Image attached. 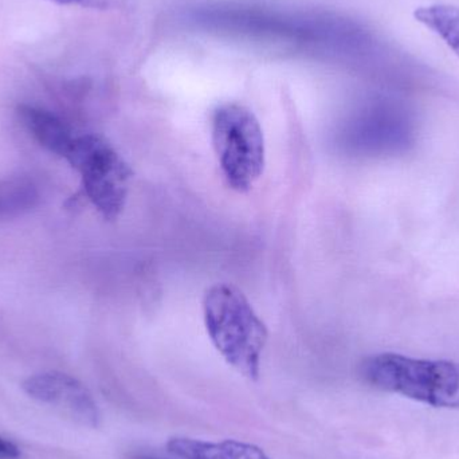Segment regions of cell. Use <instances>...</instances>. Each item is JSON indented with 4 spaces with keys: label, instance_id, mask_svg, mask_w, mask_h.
<instances>
[{
    "label": "cell",
    "instance_id": "obj_1",
    "mask_svg": "<svg viewBox=\"0 0 459 459\" xmlns=\"http://www.w3.org/2000/svg\"><path fill=\"white\" fill-rule=\"evenodd\" d=\"M204 317L226 363L248 380L258 379L267 329L242 291L228 283L212 286L204 294Z\"/></svg>",
    "mask_w": 459,
    "mask_h": 459
},
{
    "label": "cell",
    "instance_id": "obj_11",
    "mask_svg": "<svg viewBox=\"0 0 459 459\" xmlns=\"http://www.w3.org/2000/svg\"><path fill=\"white\" fill-rule=\"evenodd\" d=\"M19 449L7 439L0 437V459H18Z\"/></svg>",
    "mask_w": 459,
    "mask_h": 459
},
{
    "label": "cell",
    "instance_id": "obj_10",
    "mask_svg": "<svg viewBox=\"0 0 459 459\" xmlns=\"http://www.w3.org/2000/svg\"><path fill=\"white\" fill-rule=\"evenodd\" d=\"M64 5H81L85 8H96V10H107L115 5L116 0H50Z\"/></svg>",
    "mask_w": 459,
    "mask_h": 459
},
{
    "label": "cell",
    "instance_id": "obj_3",
    "mask_svg": "<svg viewBox=\"0 0 459 459\" xmlns=\"http://www.w3.org/2000/svg\"><path fill=\"white\" fill-rule=\"evenodd\" d=\"M212 144L230 187L238 193L250 190L264 169V131L254 113L238 104L218 108Z\"/></svg>",
    "mask_w": 459,
    "mask_h": 459
},
{
    "label": "cell",
    "instance_id": "obj_8",
    "mask_svg": "<svg viewBox=\"0 0 459 459\" xmlns=\"http://www.w3.org/2000/svg\"><path fill=\"white\" fill-rule=\"evenodd\" d=\"M40 194L32 180L13 178L0 182V220L16 218L39 204Z\"/></svg>",
    "mask_w": 459,
    "mask_h": 459
},
{
    "label": "cell",
    "instance_id": "obj_12",
    "mask_svg": "<svg viewBox=\"0 0 459 459\" xmlns=\"http://www.w3.org/2000/svg\"><path fill=\"white\" fill-rule=\"evenodd\" d=\"M132 459H161L158 457H151V455H134Z\"/></svg>",
    "mask_w": 459,
    "mask_h": 459
},
{
    "label": "cell",
    "instance_id": "obj_7",
    "mask_svg": "<svg viewBox=\"0 0 459 459\" xmlns=\"http://www.w3.org/2000/svg\"><path fill=\"white\" fill-rule=\"evenodd\" d=\"M167 450L182 459H270L255 445L239 441L207 442L175 437L167 442Z\"/></svg>",
    "mask_w": 459,
    "mask_h": 459
},
{
    "label": "cell",
    "instance_id": "obj_6",
    "mask_svg": "<svg viewBox=\"0 0 459 459\" xmlns=\"http://www.w3.org/2000/svg\"><path fill=\"white\" fill-rule=\"evenodd\" d=\"M18 116L27 131L45 150L65 159L75 136L61 118L31 105H19Z\"/></svg>",
    "mask_w": 459,
    "mask_h": 459
},
{
    "label": "cell",
    "instance_id": "obj_2",
    "mask_svg": "<svg viewBox=\"0 0 459 459\" xmlns=\"http://www.w3.org/2000/svg\"><path fill=\"white\" fill-rule=\"evenodd\" d=\"M372 387L442 409H459V363L380 353L361 364Z\"/></svg>",
    "mask_w": 459,
    "mask_h": 459
},
{
    "label": "cell",
    "instance_id": "obj_5",
    "mask_svg": "<svg viewBox=\"0 0 459 459\" xmlns=\"http://www.w3.org/2000/svg\"><path fill=\"white\" fill-rule=\"evenodd\" d=\"M23 390L30 398L51 407L62 417L85 428H97L99 407L88 388L67 374L43 372L24 380Z\"/></svg>",
    "mask_w": 459,
    "mask_h": 459
},
{
    "label": "cell",
    "instance_id": "obj_9",
    "mask_svg": "<svg viewBox=\"0 0 459 459\" xmlns=\"http://www.w3.org/2000/svg\"><path fill=\"white\" fill-rule=\"evenodd\" d=\"M415 19L438 35L459 56V5L430 4L415 10Z\"/></svg>",
    "mask_w": 459,
    "mask_h": 459
},
{
    "label": "cell",
    "instance_id": "obj_4",
    "mask_svg": "<svg viewBox=\"0 0 459 459\" xmlns=\"http://www.w3.org/2000/svg\"><path fill=\"white\" fill-rule=\"evenodd\" d=\"M80 174L86 198L108 221L116 220L126 206L132 169L117 151L97 134L75 136L65 156Z\"/></svg>",
    "mask_w": 459,
    "mask_h": 459
}]
</instances>
